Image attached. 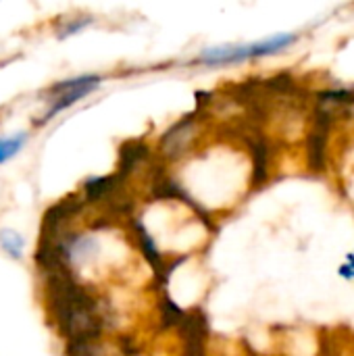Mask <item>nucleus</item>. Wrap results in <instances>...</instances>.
<instances>
[{
    "instance_id": "1",
    "label": "nucleus",
    "mask_w": 354,
    "mask_h": 356,
    "mask_svg": "<svg viewBox=\"0 0 354 356\" xmlns=\"http://www.w3.org/2000/svg\"><path fill=\"white\" fill-rule=\"evenodd\" d=\"M298 40L296 33H277L273 38H267L263 42L246 44V46H219V48H209L200 54V60L207 65H227V63H240L246 58H257V56H269L275 52H282L290 44Z\"/></svg>"
},
{
    "instance_id": "2",
    "label": "nucleus",
    "mask_w": 354,
    "mask_h": 356,
    "mask_svg": "<svg viewBox=\"0 0 354 356\" xmlns=\"http://www.w3.org/2000/svg\"><path fill=\"white\" fill-rule=\"evenodd\" d=\"M86 200L83 196L71 194L65 196L63 200H58L56 204H52L44 217H42V227H40V240L46 242H61L67 236L75 234L73 225L79 219V215L86 211Z\"/></svg>"
},
{
    "instance_id": "3",
    "label": "nucleus",
    "mask_w": 354,
    "mask_h": 356,
    "mask_svg": "<svg viewBox=\"0 0 354 356\" xmlns=\"http://www.w3.org/2000/svg\"><path fill=\"white\" fill-rule=\"evenodd\" d=\"M196 131H198V117L196 113H188L184 115L179 121H175L163 136L159 142V152L163 159L167 161H177L182 156H186L196 140Z\"/></svg>"
},
{
    "instance_id": "4",
    "label": "nucleus",
    "mask_w": 354,
    "mask_h": 356,
    "mask_svg": "<svg viewBox=\"0 0 354 356\" xmlns=\"http://www.w3.org/2000/svg\"><path fill=\"white\" fill-rule=\"evenodd\" d=\"M98 83H100V77H98V75H81V77H75V79L61 81V83L52 86V88H50V94L56 96V98H54L52 106L48 108L44 121L52 119L56 113H61V111H65L67 106L75 104L79 98L92 94V92L98 88Z\"/></svg>"
},
{
    "instance_id": "5",
    "label": "nucleus",
    "mask_w": 354,
    "mask_h": 356,
    "mask_svg": "<svg viewBox=\"0 0 354 356\" xmlns=\"http://www.w3.org/2000/svg\"><path fill=\"white\" fill-rule=\"evenodd\" d=\"M150 156H152L150 146L140 138L138 140L131 138V140H127V142H123L119 146V161H117V171L115 173L123 181H129V177L150 161Z\"/></svg>"
},
{
    "instance_id": "6",
    "label": "nucleus",
    "mask_w": 354,
    "mask_h": 356,
    "mask_svg": "<svg viewBox=\"0 0 354 356\" xmlns=\"http://www.w3.org/2000/svg\"><path fill=\"white\" fill-rule=\"evenodd\" d=\"M332 121V113L325 108H317L313 117V129L309 134V165L313 171H321L325 165V142H328V125Z\"/></svg>"
},
{
    "instance_id": "7",
    "label": "nucleus",
    "mask_w": 354,
    "mask_h": 356,
    "mask_svg": "<svg viewBox=\"0 0 354 356\" xmlns=\"http://www.w3.org/2000/svg\"><path fill=\"white\" fill-rule=\"evenodd\" d=\"M240 138L246 142L252 156V186L261 188L269 175V144L259 131H242Z\"/></svg>"
},
{
    "instance_id": "8",
    "label": "nucleus",
    "mask_w": 354,
    "mask_h": 356,
    "mask_svg": "<svg viewBox=\"0 0 354 356\" xmlns=\"http://www.w3.org/2000/svg\"><path fill=\"white\" fill-rule=\"evenodd\" d=\"M131 221V234H134V240H136V246L140 250V254L146 259V263L154 269V282L161 280L163 271H165V261H163V254L156 246V242L152 240L150 232L144 227L142 219H129Z\"/></svg>"
},
{
    "instance_id": "9",
    "label": "nucleus",
    "mask_w": 354,
    "mask_h": 356,
    "mask_svg": "<svg viewBox=\"0 0 354 356\" xmlns=\"http://www.w3.org/2000/svg\"><path fill=\"white\" fill-rule=\"evenodd\" d=\"M184 315H186V311L182 307H177L171 296L163 294L159 298V321H161L163 332L177 330L182 325V321H184Z\"/></svg>"
},
{
    "instance_id": "10",
    "label": "nucleus",
    "mask_w": 354,
    "mask_h": 356,
    "mask_svg": "<svg viewBox=\"0 0 354 356\" xmlns=\"http://www.w3.org/2000/svg\"><path fill=\"white\" fill-rule=\"evenodd\" d=\"M65 356H106V350L100 340H77L67 342Z\"/></svg>"
},
{
    "instance_id": "11",
    "label": "nucleus",
    "mask_w": 354,
    "mask_h": 356,
    "mask_svg": "<svg viewBox=\"0 0 354 356\" xmlns=\"http://www.w3.org/2000/svg\"><path fill=\"white\" fill-rule=\"evenodd\" d=\"M27 142V134H17L10 138H0V165L13 159Z\"/></svg>"
},
{
    "instance_id": "12",
    "label": "nucleus",
    "mask_w": 354,
    "mask_h": 356,
    "mask_svg": "<svg viewBox=\"0 0 354 356\" xmlns=\"http://www.w3.org/2000/svg\"><path fill=\"white\" fill-rule=\"evenodd\" d=\"M0 244H2V248L13 259H21L25 242H23V238L17 232H13V229H0Z\"/></svg>"
},
{
    "instance_id": "13",
    "label": "nucleus",
    "mask_w": 354,
    "mask_h": 356,
    "mask_svg": "<svg viewBox=\"0 0 354 356\" xmlns=\"http://www.w3.org/2000/svg\"><path fill=\"white\" fill-rule=\"evenodd\" d=\"M92 23V19L88 17H81V19H75V21H69L63 29H61V38L63 35H71V33H75V31H79L81 27H86V25H90Z\"/></svg>"
},
{
    "instance_id": "14",
    "label": "nucleus",
    "mask_w": 354,
    "mask_h": 356,
    "mask_svg": "<svg viewBox=\"0 0 354 356\" xmlns=\"http://www.w3.org/2000/svg\"><path fill=\"white\" fill-rule=\"evenodd\" d=\"M344 280H354V254H348L346 257V263L340 267V271H338Z\"/></svg>"
}]
</instances>
